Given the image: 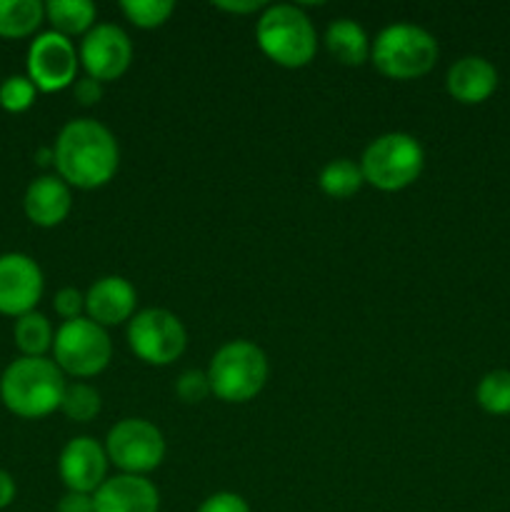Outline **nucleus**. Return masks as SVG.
<instances>
[{
    "mask_svg": "<svg viewBox=\"0 0 510 512\" xmlns=\"http://www.w3.org/2000/svg\"><path fill=\"white\" fill-rule=\"evenodd\" d=\"M53 165L58 168V178L73 188H103L118 173V140L98 120H70L53 145Z\"/></svg>",
    "mask_w": 510,
    "mask_h": 512,
    "instance_id": "f257e3e1",
    "label": "nucleus"
},
{
    "mask_svg": "<svg viewBox=\"0 0 510 512\" xmlns=\"http://www.w3.org/2000/svg\"><path fill=\"white\" fill-rule=\"evenodd\" d=\"M65 373L48 358H18L0 378V400L13 415L38 420L60 410L65 393Z\"/></svg>",
    "mask_w": 510,
    "mask_h": 512,
    "instance_id": "f03ea898",
    "label": "nucleus"
},
{
    "mask_svg": "<svg viewBox=\"0 0 510 512\" xmlns=\"http://www.w3.org/2000/svg\"><path fill=\"white\" fill-rule=\"evenodd\" d=\"M255 40L263 55L283 68H305L318 50L315 25L298 5H268L255 25Z\"/></svg>",
    "mask_w": 510,
    "mask_h": 512,
    "instance_id": "7ed1b4c3",
    "label": "nucleus"
},
{
    "mask_svg": "<svg viewBox=\"0 0 510 512\" xmlns=\"http://www.w3.org/2000/svg\"><path fill=\"white\" fill-rule=\"evenodd\" d=\"M268 355L250 340H230L210 358V393L223 403H248L268 383Z\"/></svg>",
    "mask_w": 510,
    "mask_h": 512,
    "instance_id": "20e7f679",
    "label": "nucleus"
},
{
    "mask_svg": "<svg viewBox=\"0 0 510 512\" xmlns=\"http://www.w3.org/2000/svg\"><path fill=\"white\" fill-rule=\"evenodd\" d=\"M438 60V40L420 25L395 23L378 33L370 63L390 80H415L428 75Z\"/></svg>",
    "mask_w": 510,
    "mask_h": 512,
    "instance_id": "39448f33",
    "label": "nucleus"
},
{
    "mask_svg": "<svg viewBox=\"0 0 510 512\" xmlns=\"http://www.w3.org/2000/svg\"><path fill=\"white\" fill-rule=\"evenodd\" d=\"M358 165L365 183L383 193H398L420 178L425 150L410 133H385L370 140Z\"/></svg>",
    "mask_w": 510,
    "mask_h": 512,
    "instance_id": "423d86ee",
    "label": "nucleus"
},
{
    "mask_svg": "<svg viewBox=\"0 0 510 512\" xmlns=\"http://www.w3.org/2000/svg\"><path fill=\"white\" fill-rule=\"evenodd\" d=\"M55 365L73 378H95L113 358L108 330L90 318L68 320L58 328L53 340Z\"/></svg>",
    "mask_w": 510,
    "mask_h": 512,
    "instance_id": "0eeeda50",
    "label": "nucleus"
},
{
    "mask_svg": "<svg viewBox=\"0 0 510 512\" xmlns=\"http://www.w3.org/2000/svg\"><path fill=\"white\" fill-rule=\"evenodd\" d=\"M128 345L143 363L163 368L175 363L188 348L183 320L165 308H145L128 323Z\"/></svg>",
    "mask_w": 510,
    "mask_h": 512,
    "instance_id": "6e6552de",
    "label": "nucleus"
},
{
    "mask_svg": "<svg viewBox=\"0 0 510 512\" xmlns=\"http://www.w3.org/2000/svg\"><path fill=\"white\" fill-rule=\"evenodd\" d=\"M108 460L125 475H148L165 458V438L150 420L125 418L105 438Z\"/></svg>",
    "mask_w": 510,
    "mask_h": 512,
    "instance_id": "1a4fd4ad",
    "label": "nucleus"
},
{
    "mask_svg": "<svg viewBox=\"0 0 510 512\" xmlns=\"http://www.w3.org/2000/svg\"><path fill=\"white\" fill-rule=\"evenodd\" d=\"M80 58L73 40L48 30L30 43L28 50V78L43 93H60L70 88L78 75Z\"/></svg>",
    "mask_w": 510,
    "mask_h": 512,
    "instance_id": "9d476101",
    "label": "nucleus"
},
{
    "mask_svg": "<svg viewBox=\"0 0 510 512\" xmlns=\"http://www.w3.org/2000/svg\"><path fill=\"white\" fill-rule=\"evenodd\" d=\"M78 58L88 78L110 83L128 73L133 63V43L118 25L98 23L88 35H83Z\"/></svg>",
    "mask_w": 510,
    "mask_h": 512,
    "instance_id": "9b49d317",
    "label": "nucleus"
},
{
    "mask_svg": "<svg viewBox=\"0 0 510 512\" xmlns=\"http://www.w3.org/2000/svg\"><path fill=\"white\" fill-rule=\"evenodd\" d=\"M43 270L30 255H0V313L10 318H23L33 313L43 298Z\"/></svg>",
    "mask_w": 510,
    "mask_h": 512,
    "instance_id": "f8f14e48",
    "label": "nucleus"
},
{
    "mask_svg": "<svg viewBox=\"0 0 510 512\" xmlns=\"http://www.w3.org/2000/svg\"><path fill=\"white\" fill-rule=\"evenodd\" d=\"M108 463L105 445L88 435H80L70 440L60 453L58 473L68 490L93 495L108 480Z\"/></svg>",
    "mask_w": 510,
    "mask_h": 512,
    "instance_id": "ddd939ff",
    "label": "nucleus"
},
{
    "mask_svg": "<svg viewBox=\"0 0 510 512\" xmlns=\"http://www.w3.org/2000/svg\"><path fill=\"white\" fill-rule=\"evenodd\" d=\"M135 305H138V293L120 275H105V278L95 280L85 293V313L100 328L120 325L125 320L130 323V318L135 315Z\"/></svg>",
    "mask_w": 510,
    "mask_h": 512,
    "instance_id": "4468645a",
    "label": "nucleus"
},
{
    "mask_svg": "<svg viewBox=\"0 0 510 512\" xmlns=\"http://www.w3.org/2000/svg\"><path fill=\"white\" fill-rule=\"evenodd\" d=\"M95 512H158L160 493L145 475H113L93 493Z\"/></svg>",
    "mask_w": 510,
    "mask_h": 512,
    "instance_id": "2eb2a0df",
    "label": "nucleus"
},
{
    "mask_svg": "<svg viewBox=\"0 0 510 512\" xmlns=\"http://www.w3.org/2000/svg\"><path fill=\"white\" fill-rule=\"evenodd\" d=\"M23 208L33 225L55 228V225H60L68 218L70 208H73L70 185L60 180L58 175H40L25 190Z\"/></svg>",
    "mask_w": 510,
    "mask_h": 512,
    "instance_id": "dca6fc26",
    "label": "nucleus"
},
{
    "mask_svg": "<svg viewBox=\"0 0 510 512\" xmlns=\"http://www.w3.org/2000/svg\"><path fill=\"white\" fill-rule=\"evenodd\" d=\"M445 85L458 103L478 105L485 103L498 88V70L480 55H465L450 65Z\"/></svg>",
    "mask_w": 510,
    "mask_h": 512,
    "instance_id": "f3484780",
    "label": "nucleus"
},
{
    "mask_svg": "<svg viewBox=\"0 0 510 512\" xmlns=\"http://www.w3.org/2000/svg\"><path fill=\"white\" fill-rule=\"evenodd\" d=\"M325 48L333 55L338 63L343 65H363L365 60H370V43L368 33L363 30V25L355 23L350 18L333 20L325 30Z\"/></svg>",
    "mask_w": 510,
    "mask_h": 512,
    "instance_id": "a211bd4d",
    "label": "nucleus"
},
{
    "mask_svg": "<svg viewBox=\"0 0 510 512\" xmlns=\"http://www.w3.org/2000/svg\"><path fill=\"white\" fill-rule=\"evenodd\" d=\"M45 18L50 20L55 33L73 38V35H88L95 28L98 8L90 0H50L45 5Z\"/></svg>",
    "mask_w": 510,
    "mask_h": 512,
    "instance_id": "6ab92c4d",
    "label": "nucleus"
},
{
    "mask_svg": "<svg viewBox=\"0 0 510 512\" xmlns=\"http://www.w3.org/2000/svg\"><path fill=\"white\" fill-rule=\"evenodd\" d=\"M45 18L40 0H0V38H25Z\"/></svg>",
    "mask_w": 510,
    "mask_h": 512,
    "instance_id": "aec40b11",
    "label": "nucleus"
},
{
    "mask_svg": "<svg viewBox=\"0 0 510 512\" xmlns=\"http://www.w3.org/2000/svg\"><path fill=\"white\" fill-rule=\"evenodd\" d=\"M318 185L328 198L345 200V198H353V195L363 188L365 178L358 163H353V160L348 158H340V160H330V163L320 170Z\"/></svg>",
    "mask_w": 510,
    "mask_h": 512,
    "instance_id": "412c9836",
    "label": "nucleus"
},
{
    "mask_svg": "<svg viewBox=\"0 0 510 512\" xmlns=\"http://www.w3.org/2000/svg\"><path fill=\"white\" fill-rule=\"evenodd\" d=\"M53 340L55 333L50 328V320L35 310L15 323V345L25 358H45V353L53 348Z\"/></svg>",
    "mask_w": 510,
    "mask_h": 512,
    "instance_id": "4be33fe9",
    "label": "nucleus"
},
{
    "mask_svg": "<svg viewBox=\"0 0 510 512\" xmlns=\"http://www.w3.org/2000/svg\"><path fill=\"white\" fill-rule=\"evenodd\" d=\"M100 408H103V400H100V393L93 385L73 383L65 388L60 410L73 423H90V420L98 418Z\"/></svg>",
    "mask_w": 510,
    "mask_h": 512,
    "instance_id": "5701e85b",
    "label": "nucleus"
},
{
    "mask_svg": "<svg viewBox=\"0 0 510 512\" xmlns=\"http://www.w3.org/2000/svg\"><path fill=\"white\" fill-rule=\"evenodd\" d=\"M475 400L490 415H510V370L483 375L475 388Z\"/></svg>",
    "mask_w": 510,
    "mask_h": 512,
    "instance_id": "b1692460",
    "label": "nucleus"
},
{
    "mask_svg": "<svg viewBox=\"0 0 510 512\" xmlns=\"http://www.w3.org/2000/svg\"><path fill=\"white\" fill-rule=\"evenodd\" d=\"M120 10L135 28L153 30L168 23L170 15L175 13V3L173 0H123Z\"/></svg>",
    "mask_w": 510,
    "mask_h": 512,
    "instance_id": "393cba45",
    "label": "nucleus"
},
{
    "mask_svg": "<svg viewBox=\"0 0 510 512\" xmlns=\"http://www.w3.org/2000/svg\"><path fill=\"white\" fill-rule=\"evenodd\" d=\"M35 93H38V88L30 83V78L13 75L0 85V105L8 113H25L35 103Z\"/></svg>",
    "mask_w": 510,
    "mask_h": 512,
    "instance_id": "a878e982",
    "label": "nucleus"
},
{
    "mask_svg": "<svg viewBox=\"0 0 510 512\" xmlns=\"http://www.w3.org/2000/svg\"><path fill=\"white\" fill-rule=\"evenodd\" d=\"M175 393H178V398L188 405L203 403L210 395L208 375L200 373V370H185L178 378V383H175Z\"/></svg>",
    "mask_w": 510,
    "mask_h": 512,
    "instance_id": "bb28decb",
    "label": "nucleus"
},
{
    "mask_svg": "<svg viewBox=\"0 0 510 512\" xmlns=\"http://www.w3.org/2000/svg\"><path fill=\"white\" fill-rule=\"evenodd\" d=\"M53 308H55V313L65 320V323H68V320L83 318L85 295L80 293L78 288H60L58 293H55Z\"/></svg>",
    "mask_w": 510,
    "mask_h": 512,
    "instance_id": "cd10ccee",
    "label": "nucleus"
},
{
    "mask_svg": "<svg viewBox=\"0 0 510 512\" xmlns=\"http://www.w3.org/2000/svg\"><path fill=\"white\" fill-rule=\"evenodd\" d=\"M195 512H250V505L238 493H213Z\"/></svg>",
    "mask_w": 510,
    "mask_h": 512,
    "instance_id": "c85d7f7f",
    "label": "nucleus"
},
{
    "mask_svg": "<svg viewBox=\"0 0 510 512\" xmlns=\"http://www.w3.org/2000/svg\"><path fill=\"white\" fill-rule=\"evenodd\" d=\"M73 93H75V100H78L80 105H95L100 103V98H103V83H98V80L93 78H80L73 83Z\"/></svg>",
    "mask_w": 510,
    "mask_h": 512,
    "instance_id": "c756f323",
    "label": "nucleus"
},
{
    "mask_svg": "<svg viewBox=\"0 0 510 512\" xmlns=\"http://www.w3.org/2000/svg\"><path fill=\"white\" fill-rule=\"evenodd\" d=\"M55 512H95V503H93V495L88 493H68L58 500V508Z\"/></svg>",
    "mask_w": 510,
    "mask_h": 512,
    "instance_id": "7c9ffc66",
    "label": "nucleus"
},
{
    "mask_svg": "<svg viewBox=\"0 0 510 512\" xmlns=\"http://www.w3.org/2000/svg\"><path fill=\"white\" fill-rule=\"evenodd\" d=\"M215 8L223 10V13H233V15H248V13H258V10H265V5L260 0H220V3H213Z\"/></svg>",
    "mask_w": 510,
    "mask_h": 512,
    "instance_id": "2f4dec72",
    "label": "nucleus"
},
{
    "mask_svg": "<svg viewBox=\"0 0 510 512\" xmlns=\"http://www.w3.org/2000/svg\"><path fill=\"white\" fill-rule=\"evenodd\" d=\"M15 500V480L5 470H0V510L8 508Z\"/></svg>",
    "mask_w": 510,
    "mask_h": 512,
    "instance_id": "473e14b6",
    "label": "nucleus"
}]
</instances>
